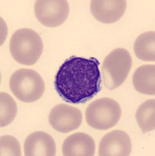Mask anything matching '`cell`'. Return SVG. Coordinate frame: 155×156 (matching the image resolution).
I'll list each match as a JSON object with an SVG mask.
<instances>
[{"instance_id": "obj_1", "label": "cell", "mask_w": 155, "mask_h": 156, "mask_svg": "<svg viewBox=\"0 0 155 156\" xmlns=\"http://www.w3.org/2000/svg\"><path fill=\"white\" fill-rule=\"evenodd\" d=\"M97 58L72 56L58 69L54 87L63 100L82 104L91 99L101 90V73Z\"/></svg>"}, {"instance_id": "obj_2", "label": "cell", "mask_w": 155, "mask_h": 156, "mask_svg": "<svg viewBox=\"0 0 155 156\" xmlns=\"http://www.w3.org/2000/svg\"><path fill=\"white\" fill-rule=\"evenodd\" d=\"M9 50L15 61L22 65L32 66L42 53V40L39 34L31 29H19L11 37Z\"/></svg>"}, {"instance_id": "obj_3", "label": "cell", "mask_w": 155, "mask_h": 156, "mask_svg": "<svg viewBox=\"0 0 155 156\" xmlns=\"http://www.w3.org/2000/svg\"><path fill=\"white\" fill-rule=\"evenodd\" d=\"M132 59L130 53L125 48H118L111 51L102 66V75L104 86L109 90L118 88L126 80Z\"/></svg>"}, {"instance_id": "obj_4", "label": "cell", "mask_w": 155, "mask_h": 156, "mask_svg": "<svg viewBox=\"0 0 155 156\" xmlns=\"http://www.w3.org/2000/svg\"><path fill=\"white\" fill-rule=\"evenodd\" d=\"M9 87L17 99L31 103L43 95L45 83L42 77L33 69H20L11 76Z\"/></svg>"}, {"instance_id": "obj_5", "label": "cell", "mask_w": 155, "mask_h": 156, "mask_svg": "<svg viewBox=\"0 0 155 156\" xmlns=\"http://www.w3.org/2000/svg\"><path fill=\"white\" fill-rule=\"evenodd\" d=\"M121 116V108L115 100L102 98L88 105L86 119L88 124L100 130L112 128L118 123Z\"/></svg>"}, {"instance_id": "obj_6", "label": "cell", "mask_w": 155, "mask_h": 156, "mask_svg": "<svg viewBox=\"0 0 155 156\" xmlns=\"http://www.w3.org/2000/svg\"><path fill=\"white\" fill-rule=\"evenodd\" d=\"M35 14L46 27H58L68 18L69 5L65 0H38L35 4Z\"/></svg>"}, {"instance_id": "obj_7", "label": "cell", "mask_w": 155, "mask_h": 156, "mask_svg": "<svg viewBox=\"0 0 155 156\" xmlns=\"http://www.w3.org/2000/svg\"><path fill=\"white\" fill-rule=\"evenodd\" d=\"M52 127L60 133H69L80 126L82 114L79 108L67 104H60L52 108L49 115Z\"/></svg>"}, {"instance_id": "obj_8", "label": "cell", "mask_w": 155, "mask_h": 156, "mask_svg": "<svg viewBox=\"0 0 155 156\" xmlns=\"http://www.w3.org/2000/svg\"><path fill=\"white\" fill-rule=\"evenodd\" d=\"M132 151V140L127 133L116 129L109 132L99 144L100 156H128Z\"/></svg>"}, {"instance_id": "obj_9", "label": "cell", "mask_w": 155, "mask_h": 156, "mask_svg": "<svg viewBox=\"0 0 155 156\" xmlns=\"http://www.w3.org/2000/svg\"><path fill=\"white\" fill-rule=\"evenodd\" d=\"M125 0H93L90 11L96 20L103 23H114L123 16L126 9Z\"/></svg>"}, {"instance_id": "obj_10", "label": "cell", "mask_w": 155, "mask_h": 156, "mask_svg": "<svg viewBox=\"0 0 155 156\" xmlns=\"http://www.w3.org/2000/svg\"><path fill=\"white\" fill-rule=\"evenodd\" d=\"M24 151L26 156H54L56 154L55 141L46 132H34L25 140Z\"/></svg>"}, {"instance_id": "obj_11", "label": "cell", "mask_w": 155, "mask_h": 156, "mask_svg": "<svg viewBox=\"0 0 155 156\" xmlns=\"http://www.w3.org/2000/svg\"><path fill=\"white\" fill-rule=\"evenodd\" d=\"M96 144L93 137L84 133H76L65 139L62 145L64 156H93Z\"/></svg>"}, {"instance_id": "obj_12", "label": "cell", "mask_w": 155, "mask_h": 156, "mask_svg": "<svg viewBox=\"0 0 155 156\" xmlns=\"http://www.w3.org/2000/svg\"><path fill=\"white\" fill-rule=\"evenodd\" d=\"M132 83L138 92L155 94V66L143 65L137 68L132 76Z\"/></svg>"}, {"instance_id": "obj_13", "label": "cell", "mask_w": 155, "mask_h": 156, "mask_svg": "<svg viewBox=\"0 0 155 156\" xmlns=\"http://www.w3.org/2000/svg\"><path fill=\"white\" fill-rule=\"evenodd\" d=\"M155 32L147 31L138 36L134 43V51L143 61H155Z\"/></svg>"}, {"instance_id": "obj_14", "label": "cell", "mask_w": 155, "mask_h": 156, "mask_svg": "<svg viewBox=\"0 0 155 156\" xmlns=\"http://www.w3.org/2000/svg\"><path fill=\"white\" fill-rule=\"evenodd\" d=\"M135 119L143 133L155 129V100L150 99L142 103L135 112Z\"/></svg>"}, {"instance_id": "obj_15", "label": "cell", "mask_w": 155, "mask_h": 156, "mask_svg": "<svg viewBox=\"0 0 155 156\" xmlns=\"http://www.w3.org/2000/svg\"><path fill=\"white\" fill-rule=\"evenodd\" d=\"M0 126H8L13 121L17 112V106L14 99L6 92L0 94Z\"/></svg>"}, {"instance_id": "obj_16", "label": "cell", "mask_w": 155, "mask_h": 156, "mask_svg": "<svg viewBox=\"0 0 155 156\" xmlns=\"http://www.w3.org/2000/svg\"><path fill=\"white\" fill-rule=\"evenodd\" d=\"M0 155L1 156H20V143L14 136L5 135L0 138Z\"/></svg>"}]
</instances>
